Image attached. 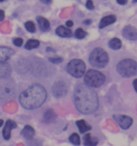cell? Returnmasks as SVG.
<instances>
[{
  "mask_svg": "<svg viewBox=\"0 0 137 146\" xmlns=\"http://www.w3.org/2000/svg\"><path fill=\"white\" fill-rule=\"evenodd\" d=\"M74 101L76 109L83 114H91L98 107L96 92L86 84H79L74 92Z\"/></svg>",
  "mask_w": 137,
  "mask_h": 146,
  "instance_id": "obj_1",
  "label": "cell"
},
{
  "mask_svg": "<svg viewBox=\"0 0 137 146\" xmlns=\"http://www.w3.org/2000/svg\"><path fill=\"white\" fill-rule=\"evenodd\" d=\"M47 93L43 86L34 84L19 96V103L22 107L28 110L38 108L46 101Z\"/></svg>",
  "mask_w": 137,
  "mask_h": 146,
  "instance_id": "obj_2",
  "label": "cell"
},
{
  "mask_svg": "<svg viewBox=\"0 0 137 146\" xmlns=\"http://www.w3.org/2000/svg\"><path fill=\"white\" fill-rule=\"evenodd\" d=\"M117 72L124 78H131L137 75V62L134 59L121 60L116 66Z\"/></svg>",
  "mask_w": 137,
  "mask_h": 146,
  "instance_id": "obj_3",
  "label": "cell"
},
{
  "mask_svg": "<svg viewBox=\"0 0 137 146\" xmlns=\"http://www.w3.org/2000/svg\"><path fill=\"white\" fill-rule=\"evenodd\" d=\"M90 64L97 68H104L108 64L109 57L106 51L101 48H96L93 50L88 58Z\"/></svg>",
  "mask_w": 137,
  "mask_h": 146,
  "instance_id": "obj_4",
  "label": "cell"
},
{
  "mask_svg": "<svg viewBox=\"0 0 137 146\" xmlns=\"http://www.w3.org/2000/svg\"><path fill=\"white\" fill-rule=\"evenodd\" d=\"M106 77L100 71L89 69L84 74V82L91 88H98L105 83Z\"/></svg>",
  "mask_w": 137,
  "mask_h": 146,
  "instance_id": "obj_5",
  "label": "cell"
},
{
  "mask_svg": "<svg viewBox=\"0 0 137 146\" xmlns=\"http://www.w3.org/2000/svg\"><path fill=\"white\" fill-rule=\"evenodd\" d=\"M67 71L74 78H81L85 74V63L81 59L71 60L67 66Z\"/></svg>",
  "mask_w": 137,
  "mask_h": 146,
  "instance_id": "obj_6",
  "label": "cell"
},
{
  "mask_svg": "<svg viewBox=\"0 0 137 146\" xmlns=\"http://www.w3.org/2000/svg\"><path fill=\"white\" fill-rule=\"evenodd\" d=\"M67 91L68 88L67 84L62 81L54 83L51 87V94L57 98H61L65 96L67 94Z\"/></svg>",
  "mask_w": 137,
  "mask_h": 146,
  "instance_id": "obj_7",
  "label": "cell"
},
{
  "mask_svg": "<svg viewBox=\"0 0 137 146\" xmlns=\"http://www.w3.org/2000/svg\"><path fill=\"white\" fill-rule=\"evenodd\" d=\"M15 95V90L9 84H3L0 86V101H7L11 99Z\"/></svg>",
  "mask_w": 137,
  "mask_h": 146,
  "instance_id": "obj_8",
  "label": "cell"
},
{
  "mask_svg": "<svg viewBox=\"0 0 137 146\" xmlns=\"http://www.w3.org/2000/svg\"><path fill=\"white\" fill-rule=\"evenodd\" d=\"M113 119L119 125L120 128L124 130L128 129L133 124L132 118L126 115H114Z\"/></svg>",
  "mask_w": 137,
  "mask_h": 146,
  "instance_id": "obj_9",
  "label": "cell"
},
{
  "mask_svg": "<svg viewBox=\"0 0 137 146\" xmlns=\"http://www.w3.org/2000/svg\"><path fill=\"white\" fill-rule=\"evenodd\" d=\"M122 35L125 38L131 41L137 40V29L134 26L127 25L123 29Z\"/></svg>",
  "mask_w": 137,
  "mask_h": 146,
  "instance_id": "obj_10",
  "label": "cell"
},
{
  "mask_svg": "<svg viewBox=\"0 0 137 146\" xmlns=\"http://www.w3.org/2000/svg\"><path fill=\"white\" fill-rule=\"evenodd\" d=\"M31 68V63L25 58L19 60L15 64V70L19 74H26Z\"/></svg>",
  "mask_w": 137,
  "mask_h": 146,
  "instance_id": "obj_11",
  "label": "cell"
},
{
  "mask_svg": "<svg viewBox=\"0 0 137 146\" xmlns=\"http://www.w3.org/2000/svg\"><path fill=\"white\" fill-rule=\"evenodd\" d=\"M17 127V123L14 122L12 120H7L6 122L5 125L4 127V129L2 131V135L3 138L6 140L8 141L11 138V130L14 129Z\"/></svg>",
  "mask_w": 137,
  "mask_h": 146,
  "instance_id": "obj_12",
  "label": "cell"
},
{
  "mask_svg": "<svg viewBox=\"0 0 137 146\" xmlns=\"http://www.w3.org/2000/svg\"><path fill=\"white\" fill-rule=\"evenodd\" d=\"M14 54L15 51L9 47L0 46V61H7Z\"/></svg>",
  "mask_w": 137,
  "mask_h": 146,
  "instance_id": "obj_13",
  "label": "cell"
},
{
  "mask_svg": "<svg viewBox=\"0 0 137 146\" xmlns=\"http://www.w3.org/2000/svg\"><path fill=\"white\" fill-rule=\"evenodd\" d=\"M11 73L10 65L6 61H0V79L9 76Z\"/></svg>",
  "mask_w": 137,
  "mask_h": 146,
  "instance_id": "obj_14",
  "label": "cell"
},
{
  "mask_svg": "<svg viewBox=\"0 0 137 146\" xmlns=\"http://www.w3.org/2000/svg\"><path fill=\"white\" fill-rule=\"evenodd\" d=\"M116 21V17L115 15L112 14V15L106 16L101 19V21L98 24V27H99V29H104L107 26L115 23Z\"/></svg>",
  "mask_w": 137,
  "mask_h": 146,
  "instance_id": "obj_15",
  "label": "cell"
},
{
  "mask_svg": "<svg viewBox=\"0 0 137 146\" xmlns=\"http://www.w3.org/2000/svg\"><path fill=\"white\" fill-rule=\"evenodd\" d=\"M21 134L26 140L31 141L34 138V135H35V131H34V129L32 127L29 125H27L23 128V130L21 132Z\"/></svg>",
  "mask_w": 137,
  "mask_h": 146,
  "instance_id": "obj_16",
  "label": "cell"
},
{
  "mask_svg": "<svg viewBox=\"0 0 137 146\" xmlns=\"http://www.w3.org/2000/svg\"><path fill=\"white\" fill-rule=\"evenodd\" d=\"M56 34L60 37L64 38H69L72 36V31L70 29L64 27V26H59L56 29Z\"/></svg>",
  "mask_w": 137,
  "mask_h": 146,
  "instance_id": "obj_17",
  "label": "cell"
},
{
  "mask_svg": "<svg viewBox=\"0 0 137 146\" xmlns=\"http://www.w3.org/2000/svg\"><path fill=\"white\" fill-rule=\"evenodd\" d=\"M37 21L41 31L46 32V31H49L50 24L47 19L41 17V16H38V17H37Z\"/></svg>",
  "mask_w": 137,
  "mask_h": 146,
  "instance_id": "obj_18",
  "label": "cell"
},
{
  "mask_svg": "<svg viewBox=\"0 0 137 146\" xmlns=\"http://www.w3.org/2000/svg\"><path fill=\"white\" fill-rule=\"evenodd\" d=\"M83 143L84 146H96L98 143V140L91 136L90 133H87L83 138Z\"/></svg>",
  "mask_w": 137,
  "mask_h": 146,
  "instance_id": "obj_19",
  "label": "cell"
},
{
  "mask_svg": "<svg viewBox=\"0 0 137 146\" xmlns=\"http://www.w3.org/2000/svg\"><path fill=\"white\" fill-rule=\"evenodd\" d=\"M56 113L53 109H48L44 112L42 121L45 123H51L56 118Z\"/></svg>",
  "mask_w": 137,
  "mask_h": 146,
  "instance_id": "obj_20",
  "label": "cell"
},
{
  "mask_svg": "<svg viewBox=\"0 0 137 146\" xmlns=\"http://www.w3.org/2000/svg\"><path fill=\"white\" fill-rule=\"evenodd\" d=\"M77 127H78L79 132L81 133H84L87 131L91 130V126L88 123H87L84 120H78L76 122Z\"/></svg>",
  "mask_w": 137,
  "mask_h": 146,
  "instance_id": "obj_21",
  "label": "cell"
},
{
  "mask_svg": "<svg viewBox=\"0 0 137 146\" xmlns=\"http://www.w3.org/2000/svg\"><path fill=\"white\" fill-rule=\"evenodd\" d=\"M122 42L118 38H113L108 41V47L113 50H118L121 48Z\"/></svg>",
  "mask_w": 137,
  "mask_h": 146,
  "instance_id": "obj_22",
  "label": "cell"
},
{
  "mask_svg": "<svg viewBox=\"0 0 137 146\" xmlns=\"http://www.w3.org/2000/svg\"><path fill=\"white\" fill-rule=\"evenodd\" d=\"M39 41L37 39H29L27 41L24 45V48L27 50H31L33 48H36L39 46Z\"/></svg>",
  "mask_w": 137,
  "mask_h": 146,
  "instance_id": "obj_23",
  "label": "cell"
},
{
  "mask_svg": "<svg viewBox=\"0 0 137 146\" xmlns=\"http://www.w3.org/2000/svg\"><path fill=\"white\" fill-rule=\"evenodd\" d=\"M68 140H69L70 143L74 145L78 146L81 144V140H80L79 135L77 133H72L70 135Z\"/></svg>",
  "mask_w": 137,
  "mask_h": 146,
  "instance_id": "obj_24",
  "label": "cell"
},
{
  "mask_svg": "<svg viewBox=\"0 0 137 146\" xmlns=\"http://www.w3.org/2000/svg\"><path fill=\"white\" fill-rule=\"evenodd\" d=\"M87 36V32L84 31L83 29L78 28L75 31V37L78 39H82Z\"/></svg>",
  "mask_w": 137,
  "mask_h": 146,
  "instance_id": "obj_25",
  "label": "cell"
},
{
  "mask_svg": "<svg viewBox=\"0 0 137 146\" xmlns=\"http://www.w3.org/2000/svg\"><path fill=\"white\" fill-rule=\"evenodd\" d=\"M26 29L30 33H34L36 31V26L32 21H27L24 24Z\"/></svg>",
  "mask_w": 137,
  "mask_h": 146,
  "instance_id": "obj_26",
  "label": "cell"
},
{
  "mask_svg": "<svg viewBox=\"0 0 137 146\" xmlns=\"http://www.w3.org/2000/svg\"><path fill=\"white\" fill-rule=\"evenodd\" d=\"M49 61L51 63H52V64H61V63H62L63 61H64V58L59 56L50 57V58H49Z\"/></svg>",
  "mask_w": 137,
  "mask_h": 146,
  "instance_id": "obj_27",
  "label": "cell"
},
{
  "mask_svg": "<svg viewBox=\"0 0 137 146\" xmlns=\"http://www.w3.org/2000/svg\"><path fill=\"white\" fill-rule=\"evenodd\" d=\"M13 44L16 46L20 47L22 46L23 43H24V40L21 38H14L12 40Z\"/></svg>",
  "mask_w": 137,
  "mask_h": 146,
  "instance_id": "obj_28",
  "label": "cell"
},
{
  "mask_svg": "<svg viewBox=\"0 0 137 146\" xmlns=\"http://www.w3.org/2000/svg\"><path fill=\"white\" fill-rule=\"evenodd\" d=\"M86 8L89 10L94 9V3H93L92 0H87L86 2Z\"/></svg>",
  "mask_w": 137,
  "mask_h": 146,
  "instance_id": "obj_29",
  "label": "cell"
},
{
  "mask_svg": "<svg viewBox=\"0 0 137 146\" xmlns=\"http://www.w3.org/2000/svg\"><path fill=\"white\" fill-rule=\"evenodd\" d=\"M5 18V13L3 10L0 9V21H2Z\"/></svg>",
  "mask_w": 137,
  "mask_h": 146,
  "instance_id": "obj_30",
  "label": "cell"
},
{
  "mask_svg": "<svg viewBox=\"0 0 137 146\" xmlns=\"http://www.w3.org/2000/svg\"><path fill=\"white\" fill-rule=\"evenodd\" d=\"M128 0H116L117 3L120 5H125V4H127Z\"/></svg>",
  "mask_w": 137,
  "mask_h": 146,
  "instance_id": "obj_31",
  "label": "cell"
},
{
  "mask_svg": "<svg viewBox=\"0 0 137 146\" xmlns=\"http://www.w3.org/2000/svg\"><path fill=\"white\" fill-rule=\"evenodd\" d=\"M133 86H134V88L136 92L137 93V78L134 79V81H133Z\"/></svg>",
  "mask_w": 137,
  "mask_h": 146,
  "instance_id": "obj_32",
  "label": "cell"
},
{
  "mask_svg": "<svg viewBox=\"0 0 137 146\" xmlns=\"http://www.w3.org/2000/svg\"><path fill=\"white\" fill-rule=\"evenodd\" d=\"M73 25H74V23H73V21H71V20H68V21H67V22H66V26H67V27H71Z\"/></svg>",
  "mask_w": 137,
  "mask_h": 146,
  "instance_id": "obj_33",
  "label": "cell"
},
{
  "mask_svg": "<svg viewBox=\"0 0 137 146\" xmlns=\"http://www.w3.org/2000/svg\"><path fill=\"white\" fill-rule=\"evenodd\" d=\"M40 1L45 4H50L51 3V0H40Z\"/></svg>",
  "mask_w": 137,
  "mask_h": 146,
  "instance_id": "obj_34",
  "label": "cell"
},
{
  "mask_svg": "<svg viewBox=\"0 0 137 146\" xmlns=\"http://www.w3.org/2000/svg\"><path fill=\"white\" fill-rule=\"evenodd\" d=\"M84 24L86 25H89L91 24V19H86L85 21H84Z\"/></svg>",
  "mask_w": 137,
  "mask_h": 146,
  "instance_id": "obj_35",
  "label": "cell"
},
{
  "mask_svg": "<svg viewBox=\"0 0 137 146\" xmlns=\"http://www.w3.org/2000/svg\"><path fill=\"white\" fill-rule=\"evenodd\" d=\"M3 124H4V121L1 119H0V127H1L3 125Z\"/></svg>",
  "mask_w": 137,
  "mask_h": 146,
  "instance_id": "obj_36",
  "label": "cell"
},
{
  "mask_svg": "<svg viewBox=\"0 0 137 146\" xmlns=\"http://www.w3.org/2000/svg\"><path fill=\"white\" fill-rule=\"evenodd\" d=\"M133 3H137V0H133Z\"/></svg>",
  "mask_w": 137,
  "mask_h": 146,
  "instance_id": "obj_37",
  "label": "cell"
},
{
  "mask_svg": "<svg viewBox=\"0 0 137 146\" xmlns=\"http://www.w3.org/2000/svg\"><path fill=\"white\" fill-rule=\"evenodd\" d=\"M4 0H0V2H2V1H4Z\"/></svg>",
  "mask_w": 137,
  "mask_h": 146,
  "instance_id": "obj_38",
  "label": "cell"
}]
</instances>
